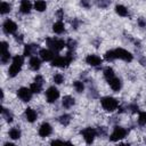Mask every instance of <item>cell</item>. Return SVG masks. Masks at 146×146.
Listing matches in <instances>:
<instances>
[{
  "mask_svg": "<svg viewBox=\"0 0 146 146\" xmlns=\"http://www.w3.org/2000/svg\"><path fill=\"white\" fill-rule=\"evenodd\" d=\"M97 3H98V6H100V7H106L110 2H108V0H98Z\"/></svg>",
  "mask_w": 146,
  "mask_h": 146,
  "instance_id": "e575fe53",
  "label": "cell"
},
{
  "mask_svg": "<svg viewBox=\"0 0 146 146\" xmlns=\"http://www.w3.org/2000/svg\"><path fill=\"white\" fill-rule=\"evenodd\" d=\"M40 56L43 60H47V62L54 59V52L48 50V49H41L40 50Z\"/></svg>",
  "mask_w": 146,
  "mask_h": 146,
  "instance_id": "4fadbf2b",
  "label": "cell"
},
{
  "mask_svg": "<svg viewBox=\"0 0 146 146\" xmlns=\"http://www.w3.org/2000/svg\"><path fill=\"white\" fill-rule=\"evenodd\" d=\"M71 62L67 59V57H56L54 60H52V66H58V67H64L66 66L67 64H70Z\"/></svg>",
  "mask_w": 146,
  "mask_h": 146,
  "instance_id": "9c48e42d",
  "label": "cell"
},
{
  "mask_svg": "<svg viewBox=\"0 0 146 146\" xmlns=\"http://www.w3.org/2000/svg\"><path fill=\"white\" fill-rule=\"evenodd\" d=\"M57 15H58V17L60 18V17H62V15H63V10H59V11L57 13Z\"/></svg>",
  "mask_w": 146,
  "mask_h": 146,
  "instance_id": "f35d334b",
  "label": "cell"
},
{
  "mask_svg": "<svg viewBox=\"0 0 146 146\" xmlns=\"http://www.w3.org/2000/svg\"><path fill=\"white\" fill-rule=\"evenodd\" d=\"M40 59L39 58H36V57H32L31 58V60H30V66H31V68L32 70H34V71H36V70H39L40 68Z\"/></svg>",
  "mask_w": 146,
  "mask_h": 146,
  "instance_id": "ac0fdd59",
  "label": "cell"
},
{
  "mask_svg": "<svg viewBox=\"0 0 146 146\" xmlns=\"http://www.w3.org/2000/svg\"><path fill=\"white\" fill-rule=\"evenodd\" d=\"M73 86H74V88H75V90H76L78 92H82L83 89H84V86H83V83H82L81 81H75V82L73 83Z\"/></svg>",
  "mask_w": 146,
  "mask_h": 146,
  "instance_id": "83f0119b",
  "label": "cell"
},
{
  "mask_svg": "<svg viewBox=\"0 0 146 146\" xmlns=\"http://www.w3.org/2000/svg\"><path fill=\"white\" fill-rule=\"evenodd\" d=\"M35 82H36V83H40V84H42V82H43V79H42V76H41V75H36V76H35Z\"/></svg>",
  "mask_w": 146,
  "mask_h": 146,
  "instance_id": "8d00e7d4",
  "label": "cell"
},
{
  "mask_svg": "<svg viewBox=\"0 0 146 146\" xmlns=\"http://www.w3.org/2000/svg\"><path fill=\"white\" fill-rule=\"evenodd\" d=\"M67 44H68V48H70V49H73V48L75 47V44H76V42H75L74 40H70Z\"/></svg>",
  "mask_w": 146,
  "mask_h": 146,
  "instance_id": "d590c367",
  "label": "cell"
},
{
  "mask_svg": "<svg viewBox=\"0 0 146 146\" xmlns=\"http://www.w3.org/2000/svg\"><path fill=\"white\" fill-rule=\"evenodd\" d=\"M138 122H139V124H146V112H141L139 114Z\"/></svg>",
  "mask_w": 146,
  "mask_h": 146,
  "instance_id": "f546056e",
  "label": "cell"
},
{
  "mask_svg": "<svg viewBox=\"0 0 146 146\" xmlns=\"http://www.w3.org/2000/svg\"><path fill=\"white\" fill-rule=\"evenodd\" d=\"M104 76L107 79V81L110 80V79H112V78H114V71L111 68V67H106L105 70H104Z\"/></svg>",
  "mask_w": 146,
  "mask_h": 146,
  "instance_id": "603a6c76",
  "label": "cell"
},
{
  "mask_svg": "<svg viewBox=\"0 0 146 146\" xmlns=\"http://www.w3.org/2000/svg\"><path fill=\"white\" fill-rule=\"evenodd\" d=\"M2 114L6 116V120H7L8 122H11V121H13V116H11V114H9L8 111H7L6 108H2Z\"/></svg>",
  "mask_w": 146,
  "mask_h": 146,
  "instance_id": "4dcf8cb0",
  "label": "cell"
},
{
  "mask_svg": "<svg viewBox=\"0 0 146 146\" xmlns=\"http://www.w3.org/2000/svg\"><path fill=\"white\" fill-rule=\"evenodd\" d=\"M8 52V46L6 42H2L1 43V54H6Z\"/></svg>",
  "mask_w": 146,
  "mask_h": 146,
  "instance_id": "836d02e7",
  "label": "cell"
},
{
  "mask_svg": "<svg viewBox=\"0 0 146 146\" xmlns=\"http://www.w3.org/2000/svg\"><path fill=\"white\" fill-rule=\"evenodd\" d=\"M19 9H21V11L23 14H27L31 10V2H30V0H22Z\"/></svg>",
  "mask_w": 146,
  "mask_h": 146,
  "instance_id": "2e32d148",
  "label": "cell"
},
{
  "mask_svg": "<svg viewBox=\"0 0 146 146\" xmlns=\"http://www.w3.org/2000/svg\"><path fill=\"white\" fill-rule=\"evenodd\" d=\"M34 8H35V10H38V11H43V10H46V8H47L46 1H43V0H36L35 3H34Z\"/></svg>",
  "mask_w": 146,
  "mask_h": 146,
  "instance_id": "e0dca14e",
  "label": "cell"
},
{
  "mask_svg": "<svg viewBox=\"0 0 146 146\" xmlns=\"http://www.w3.org/2000/svg\"><path fill=\"white\" fill-rule=\"evenodd\" d=\"M3 29L7 33H14L16 30H17V25L15 22L10 21V19H7L5 23H3Z\"/></svg>",
  "mask_w": 146,
  "mask_h": 146,
  "instance_id": "30bf717a",
  "label": "cell"
},
{
  "mask_svg": "<svg viewBox=\"0 0 146 146\" xmlns=\"http://www.w3.org/2000/svg\"><path fill=\"white\" fill-rule=\"evenodd\" d=\"M9 136H10V138H13V139H18V138L21 137V131H19L17 128H13V129H10V131H9Z\"/></svg>",
  "mask_w": 146,
  "mask_h": 146,
  "instance_id": "7402d4cb",
  "label": "cell"
},
{
  "mask_svg": "<svg viewBox=\"0 0 146 146\" xmlns=\"http://www.w3.org/2000/svg\"><path fill=\"white\" fill-rule=\"evenodd\" d=\"M32 91H31V89H27V88H21V89H18V91H17V95H18V97L22 99V100H24V102H29L30 99H31V97H32Z\"/></svg>",
  "mask_w": 146,
  "mask_h": 146,
  "instance_id": "ba28073f",
  "label": "cell"
},
{
  "mask_svg": "<svg viewBox=\"0 0 146 146\" xmlns=\"http://www.w3.org/2000/svg\"><path fill=\"white\" fill-rule=\"evenodd\" d=\"M114 51H115V57H116V58L123 59V60H125V62H131V60H132V55H131L128 50L122 49V48H119V49H116V50H114Z\"/></svg>",
  "mask_w": 146,
  "mask_h": 146,
  "instance_id": "277c9868",
  "label": "cell"
},
{
  "mask_svg": "<svg viewBox=\"0 0 146 146\" xmlns=\"http://www.w3.org/2000/svg\"><path fill=\"white\" fill-rule=\"evenodd\" d=\"M33 46L34 44H27L25 47V49H24V56H31L32 55V52L34 50V47Z\"/></svg>",
  "mask_w": 146,
  "mask_h": 146,
  "instance_id": "4316f807",
  "label": "cell"
},
{
  "mask_svg": "<svg viewBox=\"0 0 146 146\" xmlns=\"http://www.w3.org/2000/svg\"><path fill=\"white\" fill-rule=\"evenodd\" d=\"M81 5H83L84 7H88V6H89V5H88V2H87L86 0H82V1H81Z\"/></svg>",
  "mask_w": 146,
  "mask_h": 146,
  "instance_id": "74e56055",
  "label": "cell"
},
{
  "mask_svg": "<svg viewBox=\"0 0 146 146\" xmlns=\"http://www.w3.org/2000/svg\"><path fill=\"white\" fill-rule=\"evenodd\" d=\"M102 106L108 111V112H113L114 110H116L117 107V100L113 97H104L102 99Z\"/></svg>",
  "mask_w": 146,
  "mask_h": 146,
  "instance_id": "7a4b0ae2",
  "label": "cell"
},
{
  "mask_svg": "<svg viewBox=\"0 0 146 146\" xmlns=\"http://www.w3.org/2000/svg\"><path fill=\"white\" fill-rule=\"evenodd\" d=\"M139 25H141V26H144V25H145V23H144V21H141V19H140V21H139Z\"/></svg>",
  "mask_w": 146,
  "mask_h": 146,
  "instance_id": "ab89813d",
  "label": "cell"
},
{
  "mask_svg": "<svg viewBox=\"0 0 146 146\" xmlns=\"http://www.w3.org/2000/svg\"><path fill=\"white\" fill-rule=\"evenodd\" d=\"M25 116H26V120L29 122H34L36 120V113H35V111L32 110V108H30V107L25 110Z\"/></svg>",
  "mask_w": 146,
  "mask_h": 146,
  "instance_id": "5bb4252c",
  "label": "cell"
},
{
  "mask_svg": "<svg viewBox=\"0 0 146 146\" xmlns=\"http://www.w3.org/2000/svg\"><path fill=\"white\" fill-rule=\"evenodd\" d=\"M50 133H51V125L49 123H46V122L42 123L41 127H40V129H39V135L41 137H47Z\"/></svg>",
  "mask_w": 146,
  "mask_h": 146,
  "instance_id": "8fae6325",
  "label": "cell"
},
{
  "mask_svg": "<svg viewBox=\"0 0 146 146\" xmlns=\"http://www.w3.org/2000/svg\"><path fill=\"white\" fill-rule=\"evenodd\" d=\"M82 136L84 138V140L88 143V144H91L94 141V138L96 137V130L91 129V128H86L84 130H82Z\"/></svg>",
  "mask_w": 146,
  "mask_h": 146,
  "instance_id": "8992f818",
  "label": "cell"
},
{
  "mask_svg": "<svg viewBox=\"0 0 146 146\" xmlns=\"http://www.w3.org/2000/svg\"><path fill=\"white\" fill-rule=\"evenodd\" d=\"M115 11H116L120 16H127V15H128L127 8H125L124 6H122V5H117V6L115 7Z\"/></svg>",
  "mask_w": 146,
  "mask_h": 146,
  "instance_id": "44dd1931",
  "label": "cell"
},
{
  "mask_svg": "<svg viewBox=\"0 0 146 146\" xmlns=\"http://www.w3.org/2000/svg\"><path fill=\"white\" fill-rule=\"evenodd\" d=\"M74 104V99L71 97V96H65L64 98H63V106L64 107H71L72 105Z\"/></svg>",
  "mask_w": 146,
  "mask_h": 146,
  "instance_id": "ffe728a7",
  "label": "cell"
},
{
  "mask_svg": "<svg viewBox=\"0 0 146 146\" xmlns=\"http://www.w3.org/2000/svg\"><path fill=\"white\" fill-rule=\"evenodd\" d=\"M30 89H31V91H32L33 94H38V92L41 91V84L34 82V83H32V84L30 86Z\"/></svg>",
  "mask_w": 146,
  "mask_h": 146,
  "instance_id": "d4e9b609",
  "label": "cell"
},
{
  "mask_svg": "<svg viewBox=\"0 0 146 146\" xmlns=\"http://www.w3.org/2000/svg\"><path fill=\"white\" fill-rule=\"evenodd\" d=\"M23 65V57L22 56H15L13 58V64L9 67V75L10 76H15L17 75V73L21 71V67Z\"/></svg>",
  "mask_w": 146,
  "mask_h": 146,
  "instance_id": "6da1fadb",
  "label": "cell"
},
{
  "mask_svg": "<svg viewBox=\"0 0 146 146\" xmlns=\"http://www.w3.org/2000/svg\"><path fill=\"white\" fill-rule=\"evenodd\" d=\"M9 57H10L9 52H6V54H1V62H2V64H6V63L8 62V59H9Z\"/></svg>",
  "mask_w": 146,
  "mask_h": 146,
  "instance_id": "1f68e13d",
  "label": "cell"
},
{
  "mask_svg": "<svg viewBox=\"0 0 146 146\" xmlns=\"http://www.w3.org/2000/svg\"><path fill=\"white\" fill-rule=\"evenodd\" d=\"M52 30L55 33H62L64 31V24L60 21H58L52 25Z\"/></svg>",
  "mask_w": 146,
  "mask_h": 146,
  "instance_id": "d6986e66",
  "label": "cell"
},
{
  "mask_svg": "<svg viewBox=\"0 0 146 146\" xmlns=\"http://www.w3.org/2000/svg\"><path fill=\"white\" fill-rule=\"evenodd\" d=\"M86 62H87L89 65H91V66H98V65L102 63V59H100V57H98V56H96V55H89V56L86 58Z\"/></svg>",
  "mask_w": 146,
  "mask_h": 146,
  "instance_id": "7c38bea8",
  "label": "cell"
},
{
  "mask_svg": "<svg viewBox=\"0 0 146 146\" xmlns=\"http://www.w3.org/2000/svg\"><path fill=\"white\" fill-rule=\"evenodd\" d=\"M0 11H1V14H7V13H9V11H10V5L7 3V2H1Z\"/></svg>",
  "mask_w": 146,
  "mask_h": 146,
  "instance_id": "cb8c5ba5",
  "label": "cell"
},
{
  "mask_svg": "<svg viewBox=\"0 0 146 146\" xmlns=\"http://www.w3.org/2000/svg\"><path fill=\"white\" fill-rule=\"evenodd\" d=\"M105 58H106L107 60L115 59V58H116V57H115V51H114V50H110V51H107V52L105 54Z\"/></svg>",
  "mask_w": 146,
  "mask_h": 146,
  "instance_id": "f1b7e54d",
  "label": "cell"
},
{
  "mask_svg": "<svg viewBox=\"0 0 146 146\" xmlns=\"http://www.w3.org/2000/svg\"><path fill=\"white\" fill-rule=\"evenodd\" d=\"M46 97H47V100L49 103H52V102H55L59 97V91L55 87H50L46 91Z\"/></svg>",
  "mask_w": 146,
  "mask_h": 146,
  "instance_id": "52a82bcc",
  "label": "cell"
},
{
  "mask_svg": "<svg viewBox=\"0 0 146 146\" xmlns=\"http://www.w3.org/2000/svg\"><path fill=\"white\" fill-rule=\"evenodd\" d=\"M108 83H110V86H111V88L114 90V91H117V90H120V88H121V81L117 79V78H112V79H110L108 80Z\"/></svg>",
  "mask_w": 146,
  "mask_h": 146,
  "instance_id": "9a60e30c",
  "label": "cell"
},
{
  "mask_svg": "<svg viewBox=\"0 0 146 146\" xmlns=\"http://www.w3.org/2000/svg\"><path fill=\"white\" fill-rule=\"evenodd\" d=\"M70 121H71V117H70V115H67V114H64V115H62V116L59 117V122H60L62 124H64V125H67V124L70 123Z\"/></svg>",
  "mask_w": 146,
  "mask_h": 146,
  "instance_id": "484cf974",
  "label": "cell"
},
{
  "mask_svg": "<svg viewBox=\"0 0 146 146\" xmlns=\"http://www.w3.org/2000/svg\"><path fill=\"white\" fill-rule=\"evenodd\" d=\"M63 80H64V78H63V75L62 74H56L55 76H54V81L56 82V83H62L63 82Z\"/></svg>",
  "mask_w": 146,
  "mask_h": 146,
  "instance_id": "d6a6232c",
  "label": "cell"
},
{
  "mask_svg": "<svg viewBox=\"0 0 146 146\" xmlns=\"http://www.w3.org/2000/svg\"><path fill=\"white\" fill-rule=\"evenodd\" d=\"M47 44H48L51 49H54V50H56V51H59V50H62V49L65 47V42H64L63 40H59V39H51V38L47 39Z\"/></svg>",
  "mask_w": 146,
  "mask_h": 146,
  "instance_id": "3957f363",
  "label": "cell"
},
{
  "mask_svg": "<svg viewBox=\"0 0 146 146\" xmlns=\"http://www.w3.org/2000/svg\"><path fill=\"white\" fill-rule=\"evenodd\" d=\"M125 133H127V131L123 128L115 127L114 130H113V132H112V135H111V140H113V141L120 140V139H122V138L125 137Z\"/></svg>",
  "mask_w": 146,
  "mask_h": 146,
  "instance_id": "5b68a950",
  "label": "cell"
}]
</instances>
